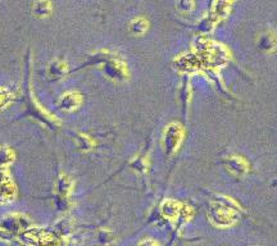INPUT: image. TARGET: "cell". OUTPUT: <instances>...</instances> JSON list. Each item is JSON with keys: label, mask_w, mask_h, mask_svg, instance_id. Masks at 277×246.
I'll return each mask as SVG.
<instances>
[{"label": "cell", "mask_w": 277, "mask_h": 246, "mask_svg": "<svg viewBox=\"0 0 277 246\" xmlns=\"http://www.w3.org/2000/svg\"><path fill=\"white\" fill-rule=\"evenodd\" d=\"M210 218L214 219L215 223H218L221 226L231 225L235 221V213L228 208H223V206H215L214 209L209 213Z\"/></svg>", "instance_id": "6da1fadb"}, {"label": "cell", "mask_w": 277, "mask_h": 246, "mask_svg": "<svg viewBox=\"0 0 277 246\" xmlns=\"http://www.w3.org/2000/svg\"><path fill=\"white\" fill-rule=\"evenodd\" d=\"M181 140V128L177 124H172L167 128L166 132V146L168 151H172L176 149Z\"/></svg>", "instance_id": "7a4b0ae2"}, {"label": "cell", "mask_w": 277, "mask_h": 246, "mask_svg": "<svg viewBox=\"0 0 277 246\" xmlns=\"http://www.w3.org/2000/svg\"><path fill=\"white\" fill-rule=\"evenodd\" d=\"M81 104V96L74 92H69L62 96L61 99V108L65 111H73L78 105Z\"/></svg>", "instance_id": "3957f363"}, {"label": "cell", "mask_w": 277, "mask_h": 246, "mask_svg": "<svg viewBox=\"0 0 277 246\" xmlns=\"http://www.w3.org/2000/svg\"><path fill=\"white\" fill-rule=\"evenodd\" d=\"M14 196V187L8 181L0 184V204L6 203Z\"/></svg>", "instance_id": "277c9868"}, {"label": "cell", "mask_w": 277, "mask_h": 246, "mask_svg": "<svg viewBox=\"0 0 277 246\" xmlns=\"http://www.w3.org/2000/svg\"><path fill=\"white\" fill-rule=\"evenodd\" d=\"M227 168L230 172L236 173V175H243L246 171L245 162L240 158H231L230 160H227Z\"/></svg>", "instance_id": "5b68a950"}, {"label": "cell", "mask_w": 277, "mask_h": 246, "mask_svg": "<svg viewBox=\"0 0 277 246\" xmlns=\"http://www.w3.org/2000/svg\"><path fill=\"white\" fill-rule=\"evenodd\" d=\"M148 27H149L148 21H146L145 18H136L130 23V30H131V32L135 35L144 34L145 31L148 30Z\"/></svg>", "instance_id": "8992f818"}, {"label": "cell", "mask_w": 277, "mask_h": 246, "mask_svg": "<svg viewBox=\"0 0 277 246\" xmlns=\"http://www.w3.org/2000/svg\"><path fill=\"white\" fill-rule=\"evenodd\" d=\"M50 9H52V6H50L49 1H46V0H39L34 5L35 13H36L37 15H40V17L49 14Z\"/></svg>", "instance_id": "52a82bcc"}, {"label": "cell", "mask_w": 277, "mask_h": 246, "mask_svg": "<svg viewBox=\"0 0 277 246\" xmlns=\"http://www.w3.org/2000/svg\"><path fill=\"white\" fill-rule=\"evenodd\" d=\"M195 6V0H179L177 3V8H179L181 12H191L194 9Z\"/></svg>", "instance_id": "ba28073f"}, {"label": "cell", "mask_w": 277, "mask_h": 246, "mask_svg": "<svg viewBox=\"0 0 277 246\" xmlns=\"http://www.w3.org/2000/svg\"><path fill=\"white\" fill-rule=\"evenodd\" d=\"M12 158H13V154L9 149L8 148L0 149V166H1V164L9 163L10 160H12Z\"/></svg>", "instance_id": "9c48e42d"}, {"label": "cell", "mask_w": 277, "mask_h": 246, "mask_svg": "<svg viewBox=\"0 0 277 246\" xmlns=\"http://www.w3.org/2000/svg\"><path fill=\"white\" fill-rule=\"evenodd\" d=\"M65 64H62V63H59V62H57V63H53L52 65H50V73L52 74H57L58 77H61L62 74L65 73Z\"/></svg>", "instance_id": "30bf717a"}, {"label": "cell", "mask_w": 277, "mask_h": 246, "mask_svg": "<svg viewBox=\"0 0 277 246\" xmlns=\"http://www.w3.org/2000/svg\"><path fill=\"white\" fill-rule=\"evenodd\" d=\"M4 100H5V94L0 90V104H3Z\"/></svg>", "instance_id": "8fae6325"}, {"label": "cell", "mask_w": 277, "mask_h": 246, "mask_svg": "<svg viewBox=\"0 0 277 246\" xmlns=\"http://www.w3.org/2000/svg\"><path fill=\"white\" fill-rule=\"evenodd\" d=\"M228 1H232V0H228Z\"/></svg>", "instance_id": "7c38bea8"}]
</instances>
